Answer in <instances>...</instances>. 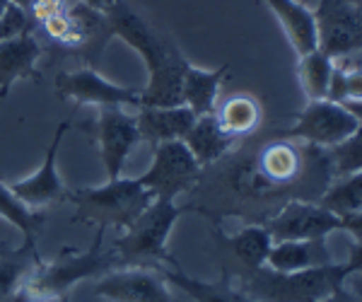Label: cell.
<instances>
[{
	"mask_svg": "<svg viewBox=\"0 0 362 302\" xmlns=\"http://www.w3.org/2000/svg\"><path fill=\"white\" fill-rule=\"evenodd\" d=\"M355 3H358V5H362V0H355Z\"/></svg>",
	"mask_w": 362,
	"mask_h": 302,
	"instance_id": "40",
	"label": "cell"
},
{
	"mask_svg": "<svg viewBox=\"0 0 362 302\" xmlns=\"http://www.w3.org/2000/svg\"><path fill=\"white\" fill-rule=\"evenodd\" d=\"M346 107H348V112L362 124V100L360 102H350V104H346Z\"/></svg>",
	"mask_w": 362,
	"mask_h": 302,
	"instance_id": "36",
	"label": "cell"
},
{
	"mask_svg": "<svg viewBox=\"0 0 362 302\" xmlns=\"http://www.w3.org/2000/svg\"><path fill=\"white\" fill-rule=\"evenodd\" d=\"M186 148L191 150V155L198 160V165L206 167L213 165V162L223 160L232 148H235L237 138L230 136L223 124L218 121L215 114H206V116H196L191 131L186 133L184 138Z\"/></svg>",
	"mask_w": 362,
	"mask_h": 302,
	"instance_id": "18",
	"label": "cell"
},
{
	"mask_svg": "<svg viewBox=\"0 0 362 302\" xmlns=\"http://www.w3.org/2000/svg\"><path fill=\"white\" fill-rule=\"evenodd\" d=\"M39 58L42 44L34 32L0 42V97H8L20 80H39Z\"/></svg>",
	"mask_w": 362,
	"mask_h": 302,
	"instance_id": "14",
	"label": "cell"
},
{
	"mask_svg": "<svg viewBox=\"0 0 362 302\" xmlns=\"http://www.w3.org/2000/svg\"><path fill=\"white\" fill-rule=\"evenodd\" d=\"M264 3L276 15V20L280 22V27H283L285 37H288L297 56H305L317 49L319 39L314 10H309L307 5L297 3V0H264Z\"/></svg>",
	"mask_w": 362,
	"mask_h": 302,
	"instance_id": "17",
	"label": "cell"
},
{
	"mask_svg": "<svg viewBox=\"0 0 362 302\" xmlns=\"http://www.w3.org/2000/svg\"><path fill=\"white\" fill-rule=\"evenodd\" d=\"M254 165L271 189H278V187H285V184L295 182L302 170L300 153L285 141L268 143L259 153V158H256Z\"/></svg>",
	"mask_w": 362,
	"mask_h": 302,
	"instance_id": "21",
	"label": "cell"
},
{
	"mask_svg": "<svg viewBox=\"0 0 362 302\" xmlns=\"http://www.w3.org/2000/svg\"><path fill=\"white\" fill-rule=\"evenodd\" d=\"M358 126L360 121L348 112L346 104L317 100L302 109L295 124L285 131V136L321 145V148H336V145L346 143L358 131Z\"/></svg>",
	"mask_w": 362,
	"mask_h": 302,
	"instance_id": "9",
	"label": "cell"
},
{
	"mask_svg": "<svg viewBox=\"0 0 362 302\" xmlns=\"http://www.w3.org/2000/svg\"><path fill=\"white\" fill-rule=\"evenodd\" d=\"M153 162H150L148 172L138 177L155 199H169L177 201L179 194H186L198 184L201 170L198 160L191 155L184 141H167L153 145Z\"/></svg>",
	"mask_w": 362,
	"mask_h": 302,
	"instance_id": "6",
	"label": "cell"
},
{
	"mask_svg": "<svg viewBox=\"0 0 362 302\" xmlns=\"http://www.w3.org/2000/svg\"><path fill=\"white\" fill-rule=\"evenodd\" d=\"M215 116L223 129L235 138L249 136L261 124V104L251 95H232L215 109Z\"/></svg>",
	"mask_w": 362,
	"mask_h": 302,
	"instance_id": "24",
	"label": "cell"
},
{
	"mask_svg": "<svg viewBox=\"0 0 362 302\" xmlns=\"http://www.w3.org/2000/svg\"><path fill=\"white\" fill-rule=\"evenodd\" d=\"M0 218L8 220L13 228L22 232L25 245L37 247V237L46 225V213H37L27 203H22L13 194V189L3 182H0Z\"/></svg>",
	"mask_w": 362,
	"mask_h": 302,
	"instance_id": "26",
	"label": "cell"
},
{
	"mask_svg": "<svg viewBox=\"0 0 362 302\" xmlns=\"http://www.w3.org/2000/svg\"><path fill=\"white\" fill-rule=\"evenodd\" d=\"M346 264H329L317 269L280 274L268 266L251 271L249 295L259 302H324L346 286Z\"/></svg>",
	"mask_w": 362,
	"mask_h": 302,
	"instance_id": "5",
	"label": "cell"
},
{
	"mask_svg": "<svg viewBox=\"0 0 362 302\" xmlns=\"http://www.w3.org/2000/svg\"><path fill=\"white\" fill-rule=\"evenodd\" d=\"M8 5H10V0H0V15L5 13V8H8Z\"/></svg>",
	"mask_w": 362,
	"mask_h": 302,
	"instance_id": "38",
	"label": "cell"
},
{
	"mask_svg": "<svg viewBox=\"0 0 362 302\" xmlns=\"http://www.w3.org/2000/svg\"><path fill=\"white\" fill-rule=\"evenodd\" d=\"M140 138L148 143L184 141L196 121V114L186 104L177 107H138L136 114Z\"/></svg>",
	"mask_w": 362,
	"mask_h": 302,
	"instance_id": "15",
	"label": "cell"
},
{
	"mask_svg": "<svg viewBox=\"0 0 362 302\" xmlns=\"http://www.w3.org/2000/svg\"><path fill=\"white\" fill-rule=\"evenodd\" d=\"M95 295L107 302H172L165 276L148 266H119L99 276Z\"/></svg>",
	"mask_w": 362,
	"mask_h": 302,
	"instance_id": "12",
	"label": "cell"
},
{
	"mask_svg": "<svg viewBox=\"0 0 362 302\" xmlns=\"http://www.w3.org/2000/svg\"><path fill=\"white\" fill-rule=\"evenodd\" d=\"M227 75H230V66H220L213 71L189 66L184 75V87H181V100L196 116L215 114L220 87L227 80Z\"/></svg>",
	"mask_w": 362,
	"mask_h": 302,
	"instance_id": "19",
	"label": "cell"
},
{
	"mask_svg": "<svg viewBox=\"0 0 362 302\" xmlns=\"http://www.w3.org/2000/svg\"><path fill=\"white\" fill-rule=\"evenodd\" d=\"M34 27H37V22L32 20V15H29L27 10L17 8L15 3H10L8 8H5V13L0 15V42L34 32Z\"/></svg>",
	"mask_w": 362,
	"mask_h": 302,
	"instance_id": "30",
	"label": "cell"
},
{
	"mask_svg": "<svg viewBox=\"0 0 362 302\" xmlns=\"http://www.w3.org/2000/svg\"><path fill=\"white\" fill-rule=\"evenodd\" d=\"M44 259L39 257L37 247L22 242L20 247L13 249L5 242H0V302H13L25 278Z\"/></svg>",
	"mask_w": 362,
	"mask_h": 302,
	"instance_id": "20",
	"label": "cell"
},
{
	"mask_svg": "<svg viewBox=\"0 0 362 302\" xmlns=\"http://www.w3.org/2000/svg\"><path fill=\"white\" fill-rule=\"evenodd\" d=\"M54 90L58 100H73L78 102V107H140V90L116 85L92 66L61 71L54 80Z\"/></svg>",
	"mask_w": 362,
	"mask_h": 302,
	"instance_id": "10",
	"label": "cell"
},
{
	"mask_svg": "<svg viewBox=\"0 0 362 302\" xmlns=\"http://www.w3.org/2000/svg\"><path fill=\"white\" fill-rule=\"evenodd\" d=\"M348 269V276H355V274H362V245L355 242L350 247V254H348V261H343Z\"/></svg>",
	"mask_w": 362,
	"mask_h": 302,
	"instance_id": "33",
	"label": "cell"
},
{
	"mask_svg": "<svg viewBox=\"0 0 362 302\" xmlns=\"http://www.w3.org/2000/svg\"><path fill=\"white\" fill-rule=\"evenodd\" d=\"M334 63L336 58L324 54L321 49H314L309 54L300 56L297 63V78H300L302 92L307 95L309 102L326 100L331 85V75H334Z\"/></svg>",
	"mask_w": 362,
	"mask_h": 302,
	"instance_id": "25",
	"label": "cell"
},
{
	"mask_svg": "<svg viewBox=\"0 0 362 302\" xmlns=\"http://www.w3.org/2000/svg\"><path fill=\"white\" fill-rule=\"evenodd\" d=\"M324 302H355V300L346 293V286H343L336 295H331V298H329V300H324Z\"/></svg>",
	"mask_w": 362,
	"mask_h": 302,
	"instance_id": "35",
	"label": "cell"
},
{
	"mask_svg": "<svg viewBox=\"0 0 362 302\" xmlns=\"http://www.w3.org/2000/svg\"><path fill=\"white\" fill-rule=\"evenodd\" d=\"M334 264L326 240H283L273 242L268 252L266 266L280 274H293V271L317 269V266Z\"/></svg>",
	"mask_w": 362,
	"mask_h": 302,
	"instance_id": "16",
	"label": "cell"
},
{
	"mask_svg": "<svg viewBox=\"0 0 362 302\" xmlns=\"http://www.w3.org/2000/svg\"><path fill=\"white\" fill-rule=\"evenodd\" d=\"M104 228H97V235L87 249L63 247L54 261H42L25 278L13 302H49L70 295V290L87 278H99L119 269V257L114 249H104Z\"/></svg>",
	"mask_w": 362,
	"mask_h": 302,
	"instance_id": "2",
	"label": "cell"
},
{
	"mask_svg": "<svg viewBox=\"0 0 362 302\" xmlns=\"http://www.w3.org/2000/svg\"><path fill=\"white\" fill-rule=\"evenodd\" d=\"M317 39L324 54L331 58H348L362 51V5L355 0H319Z\"/></svg>",
	"mask_w": 362,
	"mask_h": 302,
	"instance_id": "8",
	"label": "cell"
},
{
	"mask_svg": "<svg viewBox=\"0 0 362 302\" xmlns=\"http://www.w3.org/2000/svg\"><path fill=\"white\" fill-rule=\"evenodd\" d=\"M273 242L283 240H326L331 232L343 230V218L321 203L290 201L266 223Z\"/></svg>",
	"mask_w": 362,
	"mask_h": 302,
	"instance_id": "11",
	"label": "cell"
},
{
	"mask_svg": "<svg viewBox=\"0 0 362 302\" xmlns=\"http://www.w3.org/2000/svg\"><path fill=\"white\" fill-rule=\"evenodd\" d=\"M321 206L341 218L362 211V172L341 174V179L331 184L321 196Z\"/></svg>",
	"mask_w": 362,
	"mask_h": 302,
	"instance_id": "27",
	"label": "cell"
},
{
	"mask_svg": "<svg viewBox=\"0 0 362 302\" xmlns=\"http://www.w3.org/2000/svg\"><path fill=\"white\" fill-rule=\"evenodd\" d=\"M66 8H68L66 0H34V5L29 8V15H32V20L37 22V25H42L49 17L63 13Z\"/></svg>",
	"mask_w": 362,
	"mask_h": 302,
	"instance_id": "31",
	"label": "cell"
},
{
	"mask_svg": "<svg viewBox=\"0 0 362 302\" xmlns=\"http://www.w3.org/2000/svg\"><path fill=\"white\" fill-rule=\"evenodd\" d=\"M334 162L338 174L362 172V124L346 143L334 148Z\"/></svg>",
	"mask_w": 362,
	"mask_h": 302,
	"instance_id": "29",
	"label": "cell"
},
{
	"mask_svg": "<svg viewBox=\"0 0 362 302\" xmlns=\"http://www.w3.org/2000/svg\"><path fill=\"white\" fill-rule=\"evenodd\" d=\"M223 245L247 266L249 271H256L266 266L268 252L273 247V237L266 230V225H247L237 235L223 237Z\"/></svg>",
	"mask_w": 362,
	"mask_h": 302,
	"instance_id": "23",
	"label": "cell"
},
{
	"mask_svg": "<svg viewBox=\"0 0 362 302\" xmlns=\"http://www.w3.org/2000/svg\"><path fill=\"white\" fill-rule=\"evenodd\" d=\"M112 37H121L148 68V85L140 90V107H177L184 104V87L189 58L179 51L172 37L150 25L143 15H138L126 0H121L114 10L107 13Z\"/></svg>",
	"mask_w": 362,
	"mask_h": 302,
	"instance_id": "1",
	"label": "cell"
},
{
	"mask_svg": "<svg viewBox=\"0 0 362 302\" xmlns=\"http://www.w3.org/2000/svg\"><path fill=\"white\" fill-rule=\"evenodd\" d=\"M85 131L95 138L99 160H102L107 179L124 177V167L133 148L143 141L138 131V121L124 107L99 109L97 119L85 124Z\"/></svg>",
	"mask_w": 362,
	"mask_h": 302,
	"instance_id": "7",
	"label": "cell"
},
{
	"mask_svg": "<svg viewBox=\"0 0 362 302\" xmlns=\"http://www.w3.org/2000/svg\"><path fill=\"white\" fill-rule=\"evenodd\" d=\"M10 3H15L17 8H22V10H27V13H29V8L34 5V0H10Z\"/></svg>",
	"mask_w": 362,
	"mask_h": 302,
	"instance_id": "37",
	"label": "cell"
},
{
	"mask_svg": "<svg viewBox=\"0 0 362 302\" xmlns=\"http://www.w3.org/2000/svg\"><path fill=\"white\" fill-rule=\"evenodd\" d=\"M61 302H70V298H68V295H63V298H61Z\"/></svg>",
	"mask_w": 362,
	"mask_h": 302,
	"instance_id": "39",
	"label": "cell"
},
{
	"mask_svg": "<svg viewBox=\"0 0 362 302\" xmlns=\"http://www.w3.org/2000/svg\"><path fill=\"white\" fill-rule=\"evenodd\" d=\"M70 129V121H61L56 126V133L51 138V145L44 155V162L32 177L20 179V182L8 184L13 189V194L20 199L22 203H27L29 208H39V206H54V203H66L70 201V191L63 187L61 177H58L56 170V158H58V150H61L63 136Z\"/></svg>",
	"mask_w": 362,
	"mask_h": 302,
	"instance_id": "13",
	"label": "cell"
},
{
	"mask_svg": "<svg viewBox=\"0 0 362 302\" xmlns=\"http://www.w3.org/2000/svg\"><path fill=\"white\" fill-rule=\"evenodd\" d=\"M70 201L78 208L75 220L121 232L155 201V196L138 177H119L107 179L102 187L70 191Z\"/></svg>",
	"mask_w": 362,
	"mask_h": 302,
	"instance_id": "3",
	"label": "cell"
},
{
	"mask_svg": "<svg viewBox=\"0 0 362 302\" xmlns=\"http://www.w3.org/2000/svg\"><path fill=\"white\" fill-rule=\"evenodd\" d=\"M191 211V206H177V201L155 199L140 216L121 230L114 242V254L121 266H143V264H174L167 249L169 232L174 230L177 220Z\"/></svg>",
	"mask_w": 362,
	"mask_h": 302,
	"instance_id": "4",
	"label": "cell"
},
{
	"mask_svg": "<svg viewBox=\"0 0 362 302\" xmlns=\"http://www.w3.org/2000/svg\"><path fill=\"white\" fill-rule=\"evenodd\" d=\"M343 232H348L358 245H362V211L350 213V216L343 218Z\"/></svg>",
	"mask_w": 362,
	"mask_h": 302,
	"instance_id": "32",
	"label": "cell"
},
{
	"mask_svg": "<svg viewBox=\"0 0 362 302\" xmlns=\"http://www.w3.org/2000/svg\"><path fill=\"white\" fill-rule=\"evenodd\" d=\"M80 3H85L87 8L97 10V13H104V15H107L109 10H114L116 5L121 3V0H80Z\"/></svg>",
	"mask_w": 362,
	"mask_h": 302,
	"instance_id": "34",
	"label": "cell"
},
{
	"mask_svg": "<svg viewBox=\"0 0 362 302\" xmlns=\"http://www.w3.org/2000/svg\"><path fill=\"white\" fill-rule=\"evenodd\" d=\"M165 281L177 286L179 290H184L194 302H259L254 300L249 293L239 290L232 286L227 278L218 283H206V281H198V278L186 276L184 271L177 269V264H172V269H165Z\"/></svg>",
	"mask_w": 362,
	"mask_h": 302,
	"instance_id": "22",
	"label": "cell"
},
{
	"mask_svg": "<svg viewBox=\"0 0 362 302\" xmlns=\"http://www.w3.org/2000/svg\"><path fill=\"white\" fill-rule=\"evenodd\" d=\"M326 100L338 104L362 100V63L348 61V58H336Z\"/></svg>",
	"mask_w": 362,
	"mask_h": 302,
	"instance_id": "28",
	"label": "cell"
}]
</instances>
